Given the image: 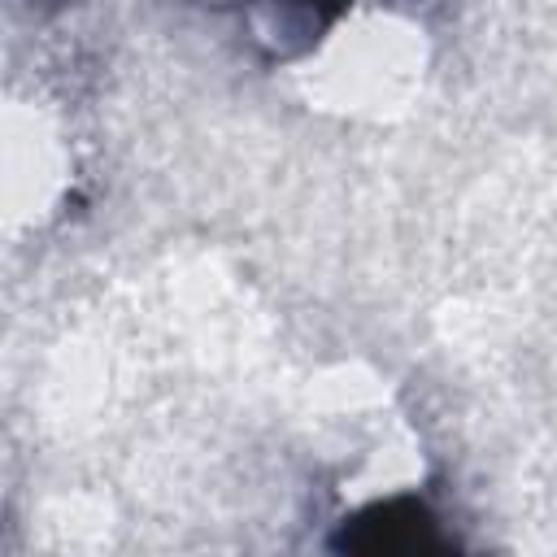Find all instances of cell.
<instances>
[{
    "label": "cell",
    "mask_w": 557,
    "mask_h": 557,
    "mask_svg": "<svg viewBox=\"0 0 557 557\" xmlns=\"http://www.w3.org/2000/svg\"><path fill=\"white\" fill-rule=\"evenodd\" d=\"M339 548H352V553H426V548H440V535H435V518L426 513V505L387 500V505H374V509L357 513L352 522H344Z\"/></svg>",
    "instance_id": "1"
}]
</instances>
